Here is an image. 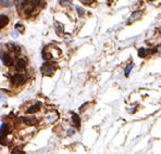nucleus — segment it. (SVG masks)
<instances>
[{
    "label": "nucleus",
    "mask_w": 161,
    "mask_h": 154,
    "mask_svg": "<svg viewBox=\"0 0 161 154\" xmlns=\"http://www.w3.org/2000/svg\"><path fill=\"white\" fill-rule=\"evenodd\" d=\"M6 137H7V135L6 134H3V132L0 130V143H6Z\"/></svg>",
    "instance_id": "nucleus-12"
},
{
    "label": "nucleus",
    "mask_w": 161,
    "mask_h": 154,
    "mask_svg": "<svg viewBox=\"0 0 161 154\" xmlns=\"http://www.w3.org/2000/svg\"><path fill=\"white\" fill-rule=\"evenodd\" d=\"M56 68H57V63L46 62V63H44V65L42 66V74H45V75H48V76H50V75H53L54 73Z\"/></svg>",
    "instance_id": "nucleus-1"
},
{
    "label": "nucleus",
    "mask_w": 161,
    "mask_h": 154,
    "mask_svg": "<svg viewBox=\"0 0 161 154\" xmlns=\"http://www.w3.org/2000/svg\"><path fill=\"white\" fill-rule=\"evenodd\" d=\"M133 67H134V64H133V63H131V64H130L126 68H125V76H126V77L129 76L130 73H131V71L133 70Z\"/></svg>",
    "instance_id": "nucleus-11"
},
{
    "label": "nucleus",
    "mask_w": 161,
    "mask_h": 154,
    "mask_svg": "<svg viewBox=\"0 0 161 154\" xmlns=\"http://www.w3.org/2000/svg\"><path fill=\"white\" fill-rule=\"evenodd\" d=\"M153 50L151 49H146V48H141L138 50V56H141V58H145V56H147L148 54L153 53Z\"/></svg>",
    "instance_id": "nucleus-5"
},
{
    "label": "nucleus",
    "mask_w": 161,
    "mask_h": 154,
    "mask_svg": "<svg viewBox=\"0 0 161 154\" xmlns=\"http://www.w3.org/2000/svg\"><path fill=\"white\" fill-rule=\"evenodd\" d=\"M72 120H73V124H74L75 126H76V127H80V120L79 115L75 114V113H73V114H72Z\"/></svg>",
    "instance_id": "nucleus-10"
},
{
    "label": "nucleus",
    "mask_w": 161,
    "mask_h": 154,
    "mask_svg": "<svg viewBox=\"0 0 161 154\" xmlns=\"http://www.w3.org/2000/svg\"><path fill=\"white\" fill-rule=\"evenodd\" d=\"M25 67H26V62H25L23 59H19L18 62H16V70L24 71Z\"/></svg>",
    "instance_id": "nucleus-7"
},
{
    "label": "nucleus",
    "mask_w": 161,
    "mask_h": 154,
    "mask_svg": "<svg viewBox=\"0 0 161 154\" xmlns=\"http://www.w3.org/2000/svg\"><path fill=\"white\" fill-rule=\"evenodd\" d=\"M0 4H2L3 7H10L11 1L10 0H0Z\"/></svg>",
    "instance_id": "nucleus-14"
},
{
    "label": "nucleus",
    "mask_w": 161,
    "mask_h": 154,
    "mask_svg": "<svg viewBox=\"0 0 161 154\" xmlns=\"http://www.w3.org/2000/svg\"><path fill=\"white\" fill-rule=\"evenodd\" d=\"M3 99H4V96H2V94L0 93V102H1V101L3 100Z\"/></svg>",
    "instance_id": "nucleus-17"
},
{
    "label": "nucleus",
    "mask_w": 161,
    "mask_h": 154,
    "mask_svg": "<svg viewBox=\"0 0 161 154\" xmlns=\"http://www.w3.org/2000/svg\"><path fill=\"white\" fill-rule=\"evenodd\" d=\"M11 82H12L14 86H21V85H23L26 82V77L23 74H15L11 78Z\"/></svg>",
    "instance_id": "nucleus-2"
},
{
    "label": "nucleus",
    "mask_w": 161,
    "mask_h": 154,
    "mask_svg": "<svg viewBox=\"0 0 161 154\" xmlns=\"http://www.w3.org/2000/svg\"><path fill=\"white\" fill-rule=\"evenodd\" d=\"M0 59H1L2 63H3L4 65L10 66L13 64V59L11 58V56L9 53H2L1 56H0Z\"/></svg>",
    "instance_id": "nucleus-3"
},
{
    "label": "nucleus",
    "mask_w": 161,
    "mask_h": 154,
    "mask_svg": "<svg viewBox=\"0 0 161 154\" xmlns=\"http://www.w3.org/2000/svg\"><path fill=\"white\" fill-rule=\"evenodd\" d=\"M150 1H153V0H150Z\"/></svg>",
    "instance_id": "nucleus-18"
},
{
    "label": "nucleus",
    "mask_w": 161,
    "mask_h": 154,
    "mask_svg": "<svg viewBox=\"0 0 161 154\" xmlns=\"http://www.w3.org/2000/svg\"><path fill=\"white\" fill-rule=\"evenodd\" d=\"M82 3H84V4H92V3H94L95 2V0H80Z\"/></svg>",
    "instance_id": "nucleus-15"
},
{
    "label": "nucleus",
    "mask_w": 161,
    "mask_h": 154,
    "mask_svg": "<svg viewBox=\"0 0 161 154\" xmlns=\"http://www.w3.org/2000/svg\"><path fill=\"white\" fill-rule=\"evenodd\" d=\"M77 11H79V13H80V16H82L83 15V14H84V12H85V11L84 10H83V9L82 8H80V7H77Z\"/></svg>",
    "instance_id": "nucleus-16"
},
{
    "label": "nucleus",
    "mask_w": 161,
    "mask_h": 154,
    "mask_svg": "<svg viewBox=\"0 0 161 154\" xmlns=\"http://www.w3.org/2000/svg\"><path fill=\"white\" fill-rule=\"evenodd\" d=\"M39 109H40V103H36V104H34V105H32L30 109H28L27 113L32 114V113H35V112H37V111H39Z\"/></svg>",
    "instance_id": "nucleus-9"
},
{
    "label": "nucleus",
    "mask_w": 161,
    "mask_h": 154,
    "mask_svg": "<svg viewBox=\"0 0 161 154\" xmlns=\"http://www.w3.org/2000/svg\"><path fill=\"white\" fill-rule=\"evenodd\" d=\"M142 13H143V12H142V11H137V12L133 13V15H132V18L130 19V21H132V20H133V19H135V20H136V19H138L139 16L142 15Z\"/></svg>",
    "instance_id": "nucleus-13"
},
{
    "label": "nucleus",
    "mask_w": 161,
    "mask_h": 154,
    "mask_svg": "<svg viewBox=\"0 0 161 154\" xmlns=\"http://www.w3.org/2000/svg\"><path fill=\"white\" fill-rule=\"evenodd\" d=\"M9 23V18L4 14H0V29L3 28L4 26Z\"/></svg>",
    "instance_id": "nucleus-6"
},
{
    "label": "nucleus",
    "mask_w": 161,
    "mask_h": 154,
    "mask_svg": "<svg viewBox=\"0 0 161 154\" xmlns=\"http://www.w3.org/2000/svg\"><path fill=\"white\" fill-rule=\"evenodd\" d=\"M23 123L24 124L28 125V126H32V125H35L37 123V119L35 117H28V116H26V117H23L22 118Z\"/></svg>",
    "instance_id": "nucleus-4"
},
{
    "label": "nucleus",
    "mask_w": 161,
    "mask_h": 154,
    "mask_svg": "<svg viewBox=\"0 0 161 154\" xmlns=\"http://www.w3.org/2000/svg\"><path fill=\"white\" fill-rule=\"evenodd\" d=\"M0 130H1L3 134L8 135L9 132L11 131V127H10V125H9V124H6V123H3V124L0 126Z\"/></svg>",
    "instance_id": "nucleus-8"
}]
</instances>
